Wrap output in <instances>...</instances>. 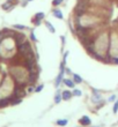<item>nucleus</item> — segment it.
Instances as JSON below:
<instances>
[{
    "label": "nucleus",
    "mask_w": 118,
    "mask_h": 127,
    "mask_svg": "<svg viewBox=\"0 0 118 127\" xmlns=\"http://www.w3.org/2000/svg\"><path fill=\"white\" fill-rule=\"evenodd\" d=\"M22 103V98L21 97H14L12 96V102H10V105L14 106V105H17V104Z\"/></svg>",
    "instance_id": "nucleus-15"
},
{
    "label": "nucleus",
    "mask_w": 118,
    "mask_h": 127,
    "mask_svg": "<svg viewBox=\"0 0 118 127\" xmlns=\"http://www.w3.org/2000/svg\"><path fill=\"white\" fill-rule=\"evenodd\" d=\"M44 88V84H38V86H36L35 87V93H40V91L43 90Z\"/></svg>",
    "instance_id": "nucleus-25"
},
{
    "label": "nucleus",
    "mask_w": 118,
    "mask_h": 127,
    "mask_svg": "<svg viewBox=\"0 0 118 127\" xmlns=\"http://www.w3.org/2000/svg\"><path fill=\"white\" fill-rule=\"evenodd\" d=\"M35 87H36V86H33V84H28V87L26 88V91H27V94H31V93H35Z\"/></svg>",
    "instance_id": "nucleus-21"
},
{
    "label": "nucleus",
    "mask_w": 118,
    "mask_h": 127,
    "mask_svg": "<svg viewBox=\"0 0 118 127\" xmlns=\"http://www.w3.org/2000/svg\"><path fill=\"white\" fill-rule=\"evenodd\" d=\"M60 39H61V47L64 49V46H65V40H66V38H65V36H60Z\"/></svg>",
    "instance_id": "nucleus-30"
},
{
    "label": "nucleus",
    "mask_w": 118,
    "mask_h": 127,
    "mask_svg": "<svg viewBox=\"0 0 118 127\" xmlns=\"http://www.w3.org/2000/svg\"><path fill=\"white\" fill-rule=\"evenodd\" d=\"M64 2V0H52V6L53 7H58L59 5Z\"/></svg>",
    "instance_id": "nucleus-24"
},
{
    "label": "nucleus",
    "mask_w": 118,
    "mask_h": 127,
    "mask_svg": "<svg viewBox=\"0 0 118 127\" xmlns=\"http://www.w3.org/2000/svg\"><path fill=\"white\" fill-rule=\"evenodd\" d=\"M63 100V96H61V91L60 90H57L56 95H54V103L56 104H59Z\"/></svg>",
    "instance_id": "nucleus-13"
},
{
    "label": "nucleus",
    "mask_w": 118,
    "mask_h": 127,
    "mask_svg": "<svg viewBox=\"0 0 118 127\" xmlns=\"http://www.w3.org/2000/svg\"><path fill=\"white\" fill-rule=\"evenodd\" d=\"M29 39L31 40V42H34V43H36L37 42V38H36V36H35V32H34V30H31L30 32H29Z\"/></svg>",
    "instance_id": "nucleus-23"
},
{
    "label": "nucleus",
    "mask_w": 118,
    "mask_h": 127,
    "mask_svg": "<svg viewBox=\"0 0 118 127\" xmlns=\"http://www.w3.org/2000/svg\"><path fill=\"white\" fill-rule=\"evenodd\" d=\"M3 33H2V31H0V45H1V43H2V40H3Z\"/></svg>",
    "instance_id": "nucleus-32"
},
{
    "label": "nucleus",
    "mask_w": 118,
    "mask_h": 127,
    "mask_svg": "<svg viewBox=\"0 0 118 127\" xmlns=\"http://www.w3.org/2000/svg\"><path fill=\"white\" fill-rule=\"evenodd\" d=\"M64 74H65V72H63V70H59V74L57 75V77H56V81H54V87L57 88H59V86H60L61 83H63V80H64Z\"/></svg>",
    "instance_id": "nucleus-6"
},
{
    "label": "nucleus",
    "mask_w": 118,
    "mask_h": 127,
    "mask_svg": "<svg viewBox=\"0 0 118 127\" xmlns=\"http://www.w3.org/2000/svg\"><path fill=\"white\" fill-rule=\"evenodd\" d=\"M117 111H118V99L115 102L114 107H112V112H114V113H117Z\"/></svg>",
    "instance_id": "nucleus-27"
},
{
    "label": "nucleus",
    "mask_w": 118,
    "mask_h": 127,
    "mask_svg": "<svg viewBox=\"0 0 118 127\" xmlns=\"http://www.w3.org/2000/svg\"><path fill=\"white\" fill-rule=\"evenodd\" d=\"M10 102H12V96L6 97V98H0V109H5V107L9 106Z\"/></svg>",
    "instance_id": "nucleus-7"
},
{
    "label": "nucleus",
    "mask_w": 118,
    "mask_h": 127,
    "mask_svg": "<svg viewBox=\"0 0 118 127\" xmlns=\"http://www.w3.org/2000/svg\"><path fill=\"white\" fill-rule=\"evenodd\" d=\"M9 75L13 77L15 83H23L28 82V75L29 72L23 65H12L9 67Z\"/></svg>",
    "instance_id": "nucleus-1"
},
{
    "label": "nucleus",
    "mask_w": 118,
    "mask_h": 127,
    "mask_svg": "<svg viewBox=\"0 0 118 127\" xmlns=\"http://www.w3.org/2000/svg\"><path fill=\"white\" fill-rule=\"evenodd\" d=\"M93 97H91V102L95 104H98V103H102L103 102V98H102V95L101 93L98 90H96V89H94L93 88Z\"/></svg>",
    "instance_id": "nucleus-4"
},
{
    "label": "nucleus",
    "mask_w": 118,
    "mask_h": 127,
    "mask_svg": "<svg viewBox=\"0 0 118 127\" xmlns=\"http://www.w3.org/2000/svg\"><path fill=\"white\" fill-rule=\"evenodd\" d=\"M30 50H33V46H31V40L30 39H26L24 42H22V43L19 44V45L16 46L17 54H20L22 58H23Z\"/></svg>",
    "instance_id": "nucleus-3"
},
{
    "label": "nucleus",
    "mask_w": 118,
    "mask_h": 127,
    "mask_svg": "<svg viewBox=\"0 0 118 127\" xmlns=\"http://www.w3.org/2000/svg\"><path fill=\"white\" fill-rule=\"evenodd\" d=\"M38 77H39V73H29V75H28V84L36 86Z\"/></svg>",
    "instance_id": "nucleus-5"
},
{
    "label": "nucleus",
    "mask_w": 118,
    "mask_h": 127,
    "mask_svg": "<svg viewBox=\"0 0 118 127\" xmlns=\"http://www.w3.org/2000/svg\"><path fill=\"white\" fill-rule=\"evenodd\" d=\"M13 29L14 30H19V31H22V30H26L27 27L23 26V24H13Z\"/></svg>",
    "instance_id": "nucleus-17"
},
{
    "label": "nucleus",
    "mask_w": 118,
    "mask_h": 127,
    "mask_svg": "<svg viewBox=\"0 0 118 127\" xmlns=\"http://www.w3.org/2000/svg\"><path fill=\"white\" fill-rule=\"evenodd\" d=\"M79 123H80L82 126H89V125L91 124V120L88 116H82V117L79 119Z\"/></svg>",
    "instance_id": "nucleus-9"
},
{
    "label": "nucleus",
    "mask_w": 118,
    "mask_h": 127,
    "mask_svg": "<svg viewBox=\"0 0 118 127\" xmlns=\"http://www.w3.org/2000/svg\"><path fill=\"white\" fill-rule=\"evenodd\" d=\"M72 79H73V81H74V83L75 84H81L82 82H83V79L79 75V74L74 73L73 75H72Z\"/></svg>",
    "instance_id": "nucleus-12"
},
{
    "label": "nucleus",
    "mask_w": 118,
    "mask_h": 127,
    "mask_svg": "<svg viewBox=\"0 0 118 127\" xmlns=\"http://www.w3.org/2000/svg\"><path fill=\"white\" fill-rule=\"evenodd\" d=\"M15 81L13 80V77L10 75L3 77V80L0 83V98H6V97H10L14 93L15 89Z\"/></svg>",
    "instance_id": "nucleus-2"
},
{
    "label": "nucleus",
    "mask_w": 118,
    "mask_h": 127,
    "mask_svg": "<svg viewBox=\"0 0 118 127\" xmlns=\"http://www.w3.org/2000/svg\"><path fill=\"white\" fill-rule=\"evenodd\" d=\"M27 1L28 2H30V1H34V0H27Z\"/></svg>",
    "instance_id": "nucleus-33"
},
{
    "label": "nucleus",
    "mask_w": 118,
    "mask_h": 127,
    "mask_svg": "<svg viewBox=\"0 0 118 127\" xmlns=\"http://www.w3.org/2000/svg\"><path fill=\"white\" fill-rule=\"evenodd\" d=\"M65 73L67 74V75H73V73L71 72V69H70L68 67H65Z\"/></svg>",
    "instance_id": "nucleus-31"
},
{
    "label": "nucleus",
    "mask_w": 118,
    "mask_h": 127,
    "mask_svg": "<svg viewBox=\"0 0 118 127\" xmlns=\"http://www.w3.org/2000/svg\"><path fill=\"white\" fill-rule=\"evenodd\" d=\"M31 22L34 23L35 27H39L40 24H42V20H38V19H36L35 16L33 17V19H31Z\"/></svg>",
    "instance_id": "nucleus-22"
},
{
    "label": "nucleus",
    "mask_w": 118,
    "mask_h": 127,
    "mask_svg": "<svg viewBox=\"0 0 118 127\" xmlns=\"http://www.w3.org/2000/svg\"><path fill=\"white\" fill-rule=\"evenodd\" d=\"M14 7H15V6H12V5H10L9 2H7V1H6V2H3L2 5H1V8H2L3 10H6V12H10Z\"/></svg>",
    "instance_id": "nucleus-14"
},
{
    "label": "nucleus",
    "mask_w": 118,
    "mask_h": 127,
    "mask_svg": "<svg viewBox=\"0 0 118 127\" xmlns=\"http://www.w3.org/2000/svg\"><path fill=\"white\" fill-rule=\"evenodd\" d=\"M45 26H46L47 30L50 31L51 33H54V32H56V29H54V27L52 26V23H51L50 21H45Z\"/></svg>",
    "instance_id": "nucleus-16"
},
{
    "label": "nucleus",
    "mask_w": 118,
    "mask_h": 127,
    "mask_svg": "<svg viewBox=\"0 0 118 127\" xmlns=\"http://www.w3.org/2000/svg\"><path fill=\"white\" fill-rule=\"evenodd\" d=\"M116 97H117V96H116V95H111V96H110V97H109V102H116V100H117V99H116Z\"/></svg>",
    "instance_id": "nucleus-29"
},
{
    "label": "nucleus",
    "mask_w": 118,
    "mask_h": 127,
    "mask_svg": "<svg viewBox=\"0 0 118 127\" xmlns=\"http://www.w3.org/2000/svg\"><path fill=\"white\" fill-rule=\"evenodd\" d=\"M61 96H63V100H70L73 97V94H72L71 90L66 89V90L61 91Z\"/></svg>",
    "instance_id": "nucleus-11"
},
{
    "label": "nucleus",
    "mask_w": 118,
    "mask_h": 127,
    "mask_svg": "<svg viewBox=\"0 0 118 127\" xmlns=\"http://www.w3.org/2000/svg\"><path fill=\"white\" fill-rule=\"evenodd\" d=\"M72 94H73V96H75V97H81L82 96V91H81L80 89H78V88H74L73 91H72Z\"/></svg>",
    "instance_id": "nucleus-19"
},
{
    "label": "nucleus",
    "mask_w": 118,
    "mask_h": 127,
    "mask_svg": "<svg viewBox=\"0 0 118 127\" xmlns=\"http://www.w3.org/2000/svg\"><path fill=\"white\" fill-rule=\"evenodd\" d=\"M34 16L36 17V19H38V20H42V21H43L44 19H45V14H44L43 12H37V13L35 14Z\"/></svg>",
    "instance_id": "nucleus-20"
},
{
    "label": "nucleus",
    "mask_w": 118,
    "mask_h": 127,
    "mask_svg": "<svg viewBox=\"0 0 118 127\" xmlns=\"http://www.w3.org/2000/svg\"><path fill=\"white\" fill-rule=\"evenodd\" d=\"M52 15H53L56 19L58 20H64V15H63V12H61L58 7H54L53 9H52Z\"/></svg>",
    "instance_id": "nucleus-8"
},
{
    "label": "nucleus",
    "mask_w": 118,
    "mask_h": 127,
    "mask_svg": "<svg viewBox=\"0 0 118 127\" xmlns=\"http://www.w3.org/2000/svg\"><path fill=\"white\" fill-rule=\"evenodd\" d=\"M68 53H70V52H68V51H66V52H65V53H64V56H63V61H61V63H63V64H65V65H66V63H67V57H68Z\"/></svg>",
    "instance_id": "nucleus-26"
},
{
    "label": "nucleus",
    "mask_w": 118,
    "mask_h": 127,
    "mask_svg": "<svg viewBox=\"0 0 118 127\" xmlns=\"http://www.w3.org/2000/svg\"><path fill=\"white\" fill-rule=\"evenodd\" d=\"M7 2H9L12 6H16L19 3V0H7Z\"/></svg>",
    "instance_id": "nucleus-28"
},
{
    "label": "nucleus",
    "mask_w": 118,
    "mask_h": 127,
    "mask_svg": "<svg viewBox=\"0 0 118 127\" xmlns=\"http://www.w3.org/2000/svg\"><path fill=\"white\" fill-rule=\"evenodd\" d=\"M63 83H64L67 88H72V89H74V87H75V83H74V81H73V79L64 77V80H63Z\"/></svg>",
    "instance_id": "nucleus-10"
},
{
    "label": "nucleus",
    "mask_w": 118,
    "mask_h": 127,
    "mask_svg": "<svg viewBox=\"0 0 118 127\" xmlns=\"http://www.w3.org/2000/svg\"><path fill=\"white\" fill-rule=\"evenodd\" d=\"M56 124H57L58 126H66V125L68 124V120L67 119H59V120L56 121Z\"/></svg>",
    "instance_id": "nucleus-18"
}]
</instances>
